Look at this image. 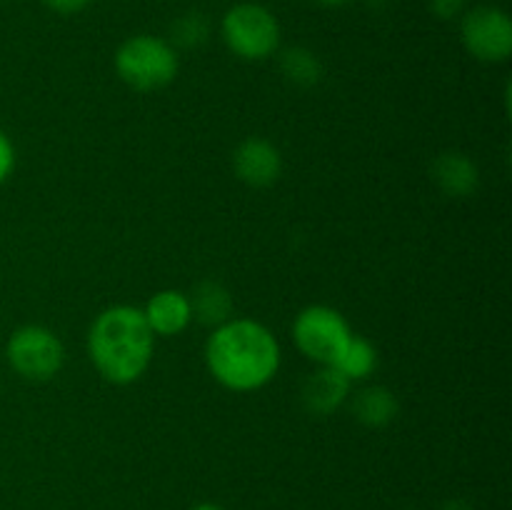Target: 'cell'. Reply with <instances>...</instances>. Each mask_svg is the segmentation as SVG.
<instances>
[{
    "label": "cell",
    "instance_id": "5",
    "mask_svg": "<svg viewBox=\"0 0 512 510\" xmlns=\"http://www.w3.org/2000/svg\"><path fill=\"white\" fill-rule=\"evenodd\" d=\"M5 358L20 378L45 383L63 370L65 348L55 330L45 325H23L13 330L5 343Z\"/></svg>",
    "mask_w": 512,
    "mask_h": 510
},
{
    "label": "cell",
    "instance_id": "4",
    "mask_svg": "<svg viewBox=\"0 0 512 510\" xmlns=\"http://www.w3.org/2000/svg\"><path fill=\"white\" fill-rule=\"evenodd\" d=\"M225 48L243 60H268L280 48V23L270 8L260 3H235L220 20Z\"/></svg>",
    "mask_w": 512,
    "mask_h": 510
},
{
    "label": "cell",
    "instance_id": "6",
    "mask_svg": "<svg viewBox=\"0 0 512 510\" xmlns=\"http://www.w3.org/2000/svg\"><path fill=\"white\" fill-rule=\"evenodd\" d=\"M353 338L348 320L330 305H308L295 315L293 340L300 353L318 365H333Z\"/></svg>",
    "mask_w": 512,
    "mask_h": 510
},
{
    "label": "cell",
    "instance_id": "2",
    "mask_svg": "<svg viewBox=\"0 0 512 510\" xmlns=\"http://www.w3.org/2000/svg\"><path fill=\"white\" fill-rule=\"evenodd\" d=\"M153 353L155 335L135 305H110L90 323L88 358L108 383H135L150 368Z\"/></svg>",
    "mask_w": 512,
    "mask_h": 510
},
{
    "label": "cell",
    "instance_id": "10",
    "mask_svg": "<svg viewBox=\"0 0 512 510\" xmlns=\"http://www.w3.org/2000/svg\"><path fill=\"white\" fill-rule=\"evenodd\" d=\"M140 310H143L153 335H160V338L180 335L193 323V310H190L188 293L175 288H165L153 293L148 303H145V308Z\"/></svg>",
    "mask_w": 512,
    "mask_h": 510
},
{
    "label": "cell",
    "instance_id": "7",
    "mask_svg": "<svg viewBox=\"0 0 512 510\" xmlns=\"http://www.w3.org/2000/svg\"><path fill=\"white\" fill-rule=\"evenodd\" d=\"M460 40L480 63H505L512 55V18L498 5H475L460 15Z\"/></svg>",
    "mask_w": 512,
    "mask_h": 510
},
{
    "label": "cell",
    "instance_id": "21",
    "mask_svg": "<svg viewBox=\"0 0 512 510\" xmlns=\"http://www.w3.org/2000/svg\"><path fill=\"white\" fill-rule=\"evenodd\" d=\"M188 510H225L223 505H218V503H198V505H193V508H188Z\"/></svg>",
    "mask_w": 512,
    "mask_h": 510
},
{
    "label": "cell",
    "instance_id": "13",
    "mask_svg": "<svg viewBox=\"0 0 512 510\" xmlns=\"http://www.w3.org/2000/svg\"><path fill=\"white\" fill-rule=\"evenodd\" d=\"M350 410L355 420L365 428H385L393 423L400 413V403L395 393L385 385H365L350 398Z\"/></svg>",
    "mask_w": 512,
    "mask_h": 510
},
{
    "label": "cell",
    "instance_id": "1",
    "mask_svg": "<svg viewBox=\"0 0 512 510\" xmlns=\"http://www.w3.org/2000/svg\"><path fill=\"white\" fill-rule=\"evenodd\" d=\"M280 343L263 323L250 318H230L218 325L205 343V365L223 388L233 393H253L278 375Z\"/></svg>",
    "mask_w": 512,
    "mask_h": 510
},
{
    "label": "cell",
    "instance_id": "19",
    "mask_svg": "<svg viewBox=\"0 0 512 510\" xmlns=\"http://www.w3.org/2000/svg\"><path fill=\"white\" fill-rule=\"evenodd\" d=\"M43 3L58 15H75V13H80V10L88 8L93 0H43Z\"/></svg>",
    "mask_w": 512,
    "mask_h": 510
},
{
    "label": "cell",
    "instance_id": "11",
    "mask_svg": "<svg viewBox=\"0 0 512 510\" xmlns=\"http://www.w3.org/2000/svg\"><path fill=\"white\" fill-rule=\"evenodd\" d=\"M430 178L448 198H470L480 188V170L473 158L458 150L440 153L430 165Z\"/></svg>",
    "mask_w": 512,
    "mask_h": 510
},
{
    "label": "cell",
    "instance_id": "20",
    "mask_svg": "<svg viewBox=\"0 0 512 510\" xmlns=\"http://www.w3.org/2000/svg\"><path fill=\"white\" fill-rule=\"evenodd\" d=\"M313 3H318L320 8H343V5L353 3V0H313Z\"/></svg>",
    "mask_w": 512,
    "mask_h": 510
},
{
    "label": "cell",
    "instance_id": "14",
    "mask_svg": "<svg viewBox=\"0 0 512 510\" xmlns=\"http://www.w3.org/2000/svg\"><path fill=\"white\" fill-rule=\"evenodd\" d=\"M280 73L288 83L298 85V88H313L323 80V63L318 55L305 45H290L280 53Z\"/></svg>",
    "mask_w": 512,
    "mask_h": 510
},
{
    "label": "cell",
    "instance_id": "9",
    "mask_svg": "<svg viewBox=\"0 0 512 510\" xmlns=\"http://www.w3.org/2000/svg\"><path fill=\"white\" fill-rule=\"evenodd\" d=\"M350 380L340 373L333 365H318L315 373H310L303 380V388H300V400H303V408L310 415H333L335 410L343 408L350 398Z\"/></svg>",
    "mask_w": 512,
    "mask_h": 510
},
{
    "label": "cell",
    "instance_id": "3",
    "mask_svg": "<svg viewBox=\"0 0 512 510\" xmlns=\"http://www.w3.org/2000/svg\"><path fill=\"white\" fill-rule=\"evenodd\" d=\"M115 73L128 88L138 93H153L175 80L180 70L178 50L160 35H130L115 50Z\"/></svg>",
    "mask_w": 512,
    "mask_h": 510
},
{
    "label": "cell",
    "instance_id": "17",
    "mask_svg": "<svg viewBox=\"0 0 512 510\" xmlns=\"http://www.w3.org/2000/svg\"><path fill=\"white\" fill-rule=\"evenodd\" d=\"M470 0H428V8L435 18L455 20L468 10Z\"/></svg>",
    "mask_w": 512,
    "mask_h": 510
},
{
    "label": "cell",
    "instance_id": "18",
    "mask_svg": "<svg viewBox=\"0 0 512 510\" xmlns=\"http://www.w3.org/2000/svg\"><path fill=\"white\" fill-rule=\"evenodd\" d=\"M13 168H15V148L13 143H10L8 135L0 130V185L10 178Z\"/></svg>",
    "mask_w": 512,
    "mask_h": 510
},
{
    "label": "cell",
    "instance_id": "12",
    "mask_svg": "<svg viewBox=\"0 0 512 510\" xmlns=\"http://www.w3.org/2000/svg\"><path fill=\"white\" fill-rule=\"evenodd\" d=\"M190 310L198 323L208 325V328H218V325L228 323L233 318V293L225 288L218 280H200L188 295Z\"/></svg>",
    "mask_w": 512,
    "mask_h": 510
},
{
    "label": "cell",
    "instance_id": "8",
    "mask_svg": "<svg viewBox=\"0 0 512 510\" xmlns=\"http://www.w3.org/2000/svg\"><path fill=\"white\" fill-rule=\"evenodd\" d=\"M233 170L240 183L250 188H268L283 175V155L268 138L250 135L235 148Z\"/></svg>",
    "mask_w": 512,
    "mask_h": 510
},
{
    "label": "cell",
    "instance_id": "15",
    "mask_svg": "<svg viewBox=\"0 0 512 510\" xmlns=\"http://www.w3.org/2000/svg\"><path fill=\"white\" fill-rule=\"evenodd\" d=\"M333 368H338L350 383L365 380L378 368V350H375V345L368 338L353 333V338L348 340V345H345L340 358L333 363Z\"/></svg>",
    "mask_w": 512,
    "mask_h": 510
},
{
    "label": "cell",
    "instance_id": "16",
    "mask_svg": "<svg viewBox=\"0 0 512 510\" xmlns=\"http://www.w3.org/2000/svg\"><path fill=\"white\" fill-rule=\"evenodd\" d=\"M210 38V20L208 15L200 10H188V13L178 15L170 23V38L168 43L175 50H195L200 45L208 43Z\"/></svg>",
    "mask_w": 512,
    "mask_h": 510
}]
</instances>
